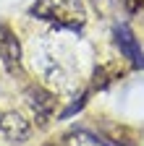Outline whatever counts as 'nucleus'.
Listing matches in <instances>:
<instances>
[{"instance_id": "f257e3e1", "label": "nucleus", "mask_w": 144, "mask_h": 146, "mask_svg": "<svg viewBox=\"0 0 144 146\" xmlns=\"http://www.w3.org/2000/svg\"><path fill=\"white\" fill-rule=\"evenodd\" d=\"M31 16L45 18L58 29H74V31H79L86 21L81 0H37L31 5Z\"/></svg>"}, {"instance_id": "39448f33", "label": "nucleus", "mask_w": 144, "mask_h": 146, "mask_svg": "<svg viewBox=\"0 0 144 146\" xmlns=\"http://www.w3.org/2000/svg\"><path fill=\"white\" fill-rule=\"evenodd\" d=\"M31 131V125L26 117H21L19 112H5V115H0V133H3L5 138L11 141H26Z\"/></svg>"}, {"instance_id": "423d86ee", "label": "nucleus", "mask_w": 144, "mask_h": 146, "mask_svg": "<svg viewBox=\"0 0 144 146\" xmlns=\"http://www.w3.org/2000/svg\"><path fill=\"white\" fill-rule=\"evenodd\" d=\"M115 78H121V73H110V68L107 65H100L97 70H94V81H92V89H107Z\"/></svg>"}, {"instance_id": "f03ea898", "label": "nucleus", "mask_w": 144, "mask_h": 146, "mask_svg": "<svg viewBox=\"0 0 144 146\" xmlns=\"http://www.w3.org/2000/svg\"><path fill=\"white\" fill-rule=\"evenodd\" d=\"M26 102L31 107L34 117H37V123L47 125V120L55 112V97H52L47 89H42V86H29L26 89Z\"/></svg>"}, {"instance_id": "0eeeda50", "label": "nucleus", "mask_w": 144, "mask_h": 146, "mask_svg": "<svg viewBox=\"0 0 144 146\" xmlns=\"http://www.w3.org/2000/svg\"><path fill=\"white\" fill-rule=\"evenodd\" d=\"M45 146H60V143H45Z\"/></svg>"}, {"instance_id": "20e7f679", "label": "nucleus", "mask_w": 144, "mask_h": 146, "mask_svg": "<svg viewBox=\"0 0 144 146\" xmlns=\"http://www.w3.org/2000/svg\"><path fill=\"white\" fill-rule=\"evenodd\" d=\"M0 60L11 73H21V44L8 29H3L0 34Z\"/></svg>"}, {"instance_id": "7ed1b4c3", "label": "nucleus", "mask_w": 144, "mask_h": 146, "mask_svg": "<svg viewBox=\"0 0 144 146\" xmlns=\"http://www.w3.org/2000/svg\"><path fill=\"white\" fill-rule=\"evenodd\" d=\"M113 34H115L118 50L131 60V65H134V68H144V52H141V47H139V42H136L134 31L126 26V24H121V26L113 29Z\"/></svg>"}]
</instances>
